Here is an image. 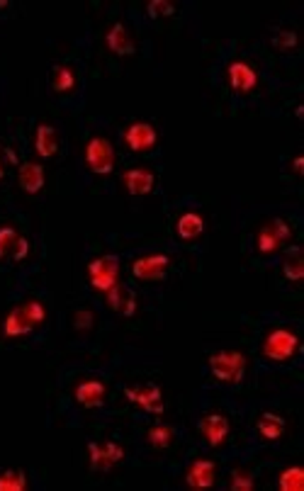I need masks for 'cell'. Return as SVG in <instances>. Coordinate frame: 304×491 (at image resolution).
<instances>
[{
  "mask_svg": "<svg viewBox=\"0 0 304 491\" xmlns=\"http://www.w3.org/2000/svg\"><path fill=\"white\" fill-rule=\"evenodd\" d=\"M27 253H29V241L25 239V236H17V244L13 248V260H25L27 258Z\"/></svg>",
  "mask_w": 304,
  "mask_h": 491,
  "instance_id": "33",
  "label": "cell"
},
{
  "mask_svg": "<svg viewBox=\"0 0 304 491\" xmlns=\"http://www.w3.org/2000/svg\"><path fill=\"white\" fill-rule=\"evenodd\" d=\"M202 232H205V217L200 215V212H186V215H181L176 224V234L181 241H195L200 239Z\"/></svg>",
  "mask_w": 304,
  "mask_h": 491,
  "instance_id": "20",
  "label": "cell"
},
{
  "mask_svg": "<svg viewBox=\"0 0 304 491\" xmlns=\"http://www.w3.org/2000/svg\"><path fill=\"white\" fill-rule=\"evenodd\" d=\"M122 139H124V144H127L129 151H134V153H146V151H151L153 146H156L158 132H156V127H153L151 122L136 120V122L129 124L127 129H124Z\"/></svg>",
  "mask_w": 304,
  "mask_h": 491,
  "instance_id": "8",
  "label": "cell"
},
{
  "mask_svg": "<svg viewBox=\"0 0 304 491\" xmlns=\"http://www.w3.org/2000/svg\"><path fill=\"white\" fill-rule=\"evenodd\" d=\"M229 418L224 413H205L200 418V435L205 438V443L210 448H222L229 438Z\"/></svg>",
  "mask_w": 304,
  "mask_h": 491,
  "instance_id": "10",
  "label": "cell"
},
{
  "mask_svg": "<svg viewBox=\"0 0 304 491\" xmlns=\"http://www.w3.org/2000/svg\"><path fill=\"white\" fill-rule=\"evenodd\" d=\"M146 440L151 448H156V450H166V448L173 443V428L168 423H156L148 428L146 433Z\"/></svg>",
  "mask_w": 304,
  "mask_h": 491,
  "instance_id": "24",
  "label": "cell"
},
{
  "mask_svg": "<svg viewBox=\"0 0 304 491\" xmlns=\"http://www.w3.org/2000/svg\"><path fill=\"white\" fill-rule=\"evenodd\" d=\"M5 165H8V161L3 158V149H0V180L5 177Z\"/></svg>",
  "mask_w": 304,
  "mask_h": 491,
  "instance_id": "35",
  "label": "cell"
},
{
  "mask_svg": "<svg viewBox=\"0 0 304 491\" xmlns=\"http://www.w3.org/2000/svg\"><path fill=\"white\" fill-rule=\"evenodd\" d=\"M214 479H217V465L207 458L193 460L186 472V484L190 489H210L214 487Z\"/></svg>",
  "mask_w": 304,
  "mask_h": 491,
  "instance_id": "12",
  "label": "cell"
},
{
  "mask_svg": "<svg viewBox=\"0 0 304 491\" xmlns=\"http://www.w3.org/2000/svg\"><path fill=\"white\" fill-rule=\"evenodd\" d=\"M83 158H86L88 170H91V173H95V175H110L112 170H115V161H117L115 146H112L105 137L88 139Z\"/></svg>",
  "mask_w": 304,
  "mask_h": 491,
  "instance_id": "4",
  "label": "cell"
},
{
  "mask_svg": "<svg viewBox=\"0 0 304 491\" xmlns=\"http://www.w3.org/2000/svg\"><path fill=\"white\" fill-rule=\"evenodd\" d=\"M105 44H107V49H110L112 54H117V56H132L136 51L134 39H132V34H129V29H127L124 22H115V25L107 29Z\"/></svg>",
  "mask_w": 304,
  "mask_h": 491,
  "instance_id": "15",
  "label": "cell"
},
{
  "mask_svg": "<svg viewBox=\"0 0 304 491\" xmlns=\"http://www.w3.org/2000/svg\"><path fill=\"white\" fill-rule=\"evenodd\" d=\"M122 185L124 190L134 197H144V195L153 192V185H156V175L151 173L144 165H136V168H129L122 173Z\"/></svg>",
  "mask_w": 304,
  "mask_h": 491,
  "instance_id": "11",
  "label": "cell"
},
{
  "mask_svg": "<svg viewBox=\"0 0 304 491\" xmlns=\"http://www.w3.org/2000/svg\"><path fill=\"white\" fill-rule=\"evenodd\" d=\"M273 44H275L280 51H290L297 46V34L295 32H280L278 37L273 39Z\"/></svg>",
  "mask_w": 304,
  "mask_h": 491,
  "instance_id": "31",
  "label": "cell"
},
{
  "mask_svg": "<svg viewBox=\"0 0 304 491\" xmlns=\"http://www.w3.org/2000/svg\"><path fill=\"white\" fill-rule=\"evenodd\" d=\"M255 428H258V435L263 438L265 443H275L285 433V418L278 416V413H273V411H265L263 416L258 418Z\"/></svg>",
  "mask_w": 304,
  "mask_h": 491,
  "instance_id": "21",
  "label": "cell"
},
{
  "mask_svg": "<svg viewBox=\"0 0 304 491\" xmlns=\"http://www.w3.org/2000/svg\"><path fill=\"white\" fill-rule=\"evenodd\" d=\"M229 487L234 491H253V487H255L253 475H251V472H246V470H234V472H231Z\"/></svg>",
  "mask_w": 304,
  "mask_h": 491,
  "instance_id": "29",
  "label": "cell"
},
{
  "mask_svg": "<svg viewBox=\"0 0 304 491\" xmlns=\"http://www.w3.org/2000/svg\"><path fill=\"white\" fill-rule=\"evenodd\" d=\"M283 275H285V280H290V282H300L304 277V258L297 246H292L288 251V256H285Z\"/></svg>",
  "mask_w": 304,
  "mask_h": 491,
  "instance_id": "23",
  "label": "cell"
},
{
  "mask_svg": "<svg viewBox=\"0 0 304 491\" xmlns=\"http://www.w3.org/2000/svg\"><path fill=\"white\" fill-rule=\"evenodd\" d=\"M105 392H107L105 382L98 380V377H91V380L78 382V387L74 389V396L81 406H86V409H98V406H103Z\"/></svg>",
  "mask_w": 304,
  "mask_h": 491,
  "instance_id": "14",
  "label": "cell"
},
{
  "mask_svg": "<svg viewBox=\"0 0 304 491\" xmlns=\"http://www.w3.org/2000/svg\"><path fill=\"white\" fill-rule=\"evenodd\" d=\"M226 76H229V86L236 93H251L255 83H258V73L246 61H231L229 68H226Z\"/></svg>",
  "mask_w": 304,
  "mask_h": 491,
  "instance_id": "13",
  "label": "cell"
},
{
  "mask_svg": "<svg viewBox=\"0 0 304 491\" xmlns=\"http://www.w3.org/2000/svg\"><path fill=\"white\" fill-rule=\"evenodd\" d=\"M3 8H8V3H5V0H0V10H3Z\"/></svg>",
  "mask_w": 304,
  "mask_h": 491,
  "instance_id": "36",
  "label": "cell"
},
{
  "mask_svg": "<svg viewBox=\"0 0 304 491\" xmlns=\"http://www.w3.org/2000/svg\"><path fill=\"white\" fill-rule=\"evenodd\" d=\"M210 372L222 384H238L246 375V355L238 351H217L210 355Z\"/></svg>",
  "mask_w": 304,
  "mask_h": 491,
  "instance_id": "1",
  "label": "cell"
},
{
  "mask_svg": "<svg viewBox=\"0 0 304 491\" xmlns=\"http://www.w3.org/2000/svg\"><path fill=\"white\" fill-rule=\"evenodd\" d=\"M17 180H20V187L27 195H39L46 180L44 165L37 161H25L20 165V170H17Z\"/></svg>",
  "mask_w": 304,
  "mask_h": 491,
  "instance_id": "16",
  "label": "cell"
},
{
  "mask_svg": "<svg viewBox=\"0 0 304 491\" xmlns=\"http://www.w3.org/2000/svg\"><path fill=\"white\" fill-rule=\"evenodd\" d=\"M34 151L41 158H51L59 153V132L51 124H37V129H34Z\"/></svg>",
  "mask_w": 304,
  "mask_h": 491,
  "instance_id": "17",
  "label": "cell"
},
{
  "mask_svg": "<svg viewBox=\"0 0 304 491\" xmlns=\"http://www.w3.org/2000/svg\"><path fill=\"white\" fill-rule=\"evenodd\" d=\"M124 396L132 401L134 406H139L146 413H163V392L156 382H146V384H136V387H124Z\"/></svg>",
  "mask_w": 304,
  "mask_h": 491,
  "instance_id": "7",
  "label": "cell"
},
{
  "mask_svg": "<svg viewBox=\"0 0 304 491\" xmlns=\"http://www.w3.org/2000/svg\"><path fill=\"white\" fill-rule=\"evenodd\" d=\"M17 234L15 227H10V224H3L0 227V260H5L8 256H13V248L17 244Z\"/></svg>",
  "mask_w": 304,
  "mask_h": 491,
  "instance_id": "27",
  "label": "cell"
},
{
  "mask_svg": "<svg viewBox=\"0 0 304 491\" xmlns=\"http://www.w3.org/2000/svg\"><path fill=\"white\" fill-rule=\"evenodd\" d=\"M105 301L112 311H119L122 316L136 314V294L124 289L122 285H117V287H112L110 292H105Z\"/></svg>",
  "mask_w": 304,
  "mask_h": 491,
  "instance_id": "19",
  "label": "cell"
},
{
  "mask_svg": "<svg viewBox=\"0 0 304 491\" xmlns=\"http://www.w3.org/2000/svg\"><path fill=\"white\" fill-rule=\"evenodd\" d=\"M297 346H300V336L295 334L292 329H273L268 331V336L263 338V355L273 363H288V360L295 355Z\"/></svg>",
  "mask_w": 304,
  "mask_h": 491,
  "instance_id": "2",
  "label": "cell"
},
{
  "mask_svg": "<svg viewBox=\"0 0 304 491\" xmlns=\"http://www.w3.org/2000/svg\"><path fill=\"white\" fill-rule=\"evenodd\" d=\"M93 311L91 309H81V311H76V316H74V324H76V329L78 331H88L93 326Z\"/></svg>",
  "mask_w": 304,
  "mask_h": 491,
  "instance_id": "32",
  "label": "cell"
},
{
  "mask_svg": "<svg viewBox=\"0 0 304 491\" xmlns=\"http://www.w3.org/2000/svg\"><path fill=\"white\" fill-rule=\"evenodd\" d=\"M27 487V475L22 470L0 472V491H22Z\"/></svg>",
  "mask_w": 304,
  "mask_h": 491,
  "instance_id": "26",
  "label": "cell"
},
{
  "mask_svg": "<svg viewBox=\"0 0 304 491\" xmlns=\"http://www.w3.org/2000/svg\"><path fill=\"white\" fill-rule=\"evenodd\" d=\"M34 326L29 324V319L25 316V309L20 306H15V309H10L8 314L3 319V336L5 338H22V336L32 334Z\"/></svg>",
  "mask_w": 304,
  "mask_h": 491,
  "instance_id": "18",
  "label": "cell"
},
{
  "mask_svg": "<svg viewBox=\"0 0 304 491\" xmlns=\"http://www.w3.org/2000/svg\"><path fill=\"white\" fill-rule=\"evenodd\" d=\"M290 239H292V227L285 219L275 217L255 234V248H258V253H263V256H273V253H278L285 244H290Z\"/></svg>",
  "mask_w": 304,
  "mask_h": 491,
  "instance_id": "5",
  "label": "cell"
},
{
  "mask_svg": "<svg viewBox=\"0 0 304 491\" xmlns=\"http://www.w3.org/2000/svg\"><path fill=\"white\" fill-rule=\"evenodd\" d=\"M302 163H304V161H302V156H297V158H295V163H292V170H295L297 175H302Z\"/></svg>",
  "mask_w": 304,
  "mask_h": 491,
  "instance_id": "34",
  "label": "cell"
},
{
  "mask_svg": "<svg viewBox=\"0 0 304 491\" xmlns=\"http://www.w3.org/2000/svg\"><path fill=\"white\" fill-rule=\"evenodd\" d=\"M51 88L56 93H74L76 91V73L74 68L66 66V63H56L51 68Z\"/></svg>",
  "mask_w": 304,
  "mask_h": 491,
  "instance_id": "22",
  "label": "cell"
},
{
  "mask_svg": "<svg viewBox=\"0 0 304 491\" xmlns=\"http://www.w3.org/2000/svg\"><path fill=\"white\" fill-rule=\"evenodd\" d=\"M124 460V448L115 440L88 443V462L93 472H110Z\"/></svg>",
  "mask_w": 304,
  "mask_h": 491,
  "instance_id": "6",
  "label": "cell"
},
{
  "mask_svg": "<svg viewBox=\"0 0 304 491\" xmlns=\"http://www.w3.org/2000/svg\"><path fill=\"white\" fill-rule=\"evenodd\" d=\"M88 280L95 292H110L119 285V258L117 256H98L88 263Z\"/></svg>",
  "mask_w": 304,
  "mask_h": 491,
  "instance_id": "3",
  "label": "cell"
},
{
  "mask_svg": "<svg viewBox=\"0 0 304 491\" xmlns=\"http://www.w3.org/2000/svg\"><path fill=\"white\" fill-rule=\"evenodd\" d=\"M168 268H171V256H166V253H148V256L136 258L132 263V273L141 282L163 280Z\"/></svg>",
  "mask_w": 304,
  "mask_h": 491,
  "instance_id": "9",
  "label": "cell"
},
{
  "mask_svg": "<svg viewBox=\"0 0 304 491\" xmlns=\"http://www.w3.org/2000/svg\"><path fill=\"white\" fill-rule=\"evenodd\" d=\"M146 13L151 17H171L176 15V5L168 3V0H151L146 5Z\"/></svg>",
  "mask_w": 304,
  "mask_h": 491,
  "instance_id": "30",
  "label": "cell"
},
{
  "mask_svg": "<svg viewBox=\"0 0 304 491\" xmlns=\"http://www.w3.org/2000/svg\"><path fill=\"white\" fill-rule=\"evenodd\" d=\"M278 489L280 491H302L304 489V472L300 467H288L280 472L278 477Z\"/></svg>",
  "mask_w": 304,
  "mask_h": 491,
  "instance_id": "25",
  "label": "cell"
},
{
  "mask_svg": "<svg viewBox=\"0 0 304 491\" xmlns=\"http://www.w3.org/2000/svg\"><path fill=\"white\" fill-rule=\"evenodd\" d=\"M22 309H25V316L29 319V324H32L34 329L44 324V319H46V309H44V304H41L39 299H27L25 304H22Z\"/></svg>",
  "mask_w": 304,
  "mask_h": 491,
  "instance_id": "28",
  "label": "cell"
}]
</instances>
